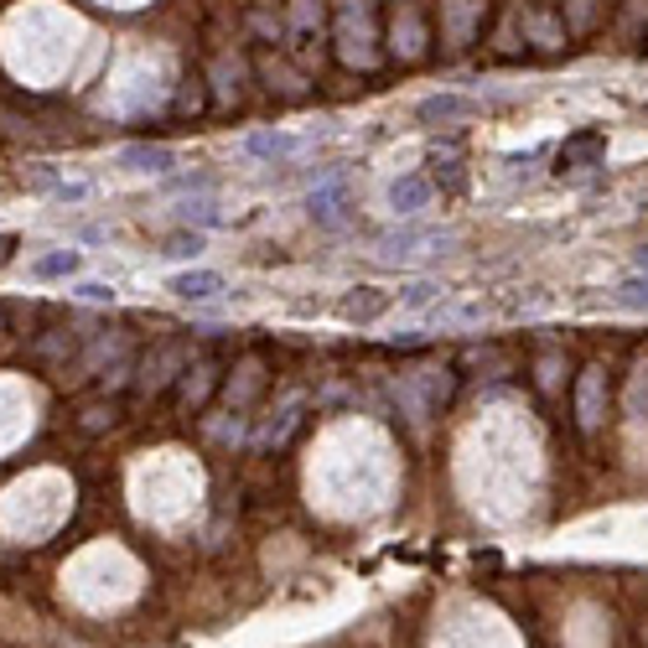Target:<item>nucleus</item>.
<instances>
[{
  "instance_id": "obj_1",
  "label": "nucleus",
  "mask_w": 648,
  "mask_h": 648,
  "mask_svg": "<svg viewBox=\"0 0 648 648\" xmlns=\"http://www.w3.org/2000/svg\"><path fill=\"white\" fill-rule=\"evenodd\" d=\"M187 364H192V353H187L182 343L151 347V353L140 358V369H136V390L145 394V399H156V394H166L171 384H177V379H182Z\"/></svg>"
},
{
  "instance_id": "obj_2",
  "label": "nucleus",
  "mask_w": 648,
  "mask_h": 648,
  "mask_svg": "<svg viewBox=\"0 0 648 648\" xmlns=\"http://www.w3.org/2000/svg\"><path fill=\"white\" fill-rule=\"evenodd\" d=\"M306 151V136L296 130H250V136H239V156L244 162H259V166H285L291 156H302Z\"/></svg>"
},
{
  "instance_id": "obj_3",
  "label": "nucleus",
  "mask_w": 648,
  "mask_h": 648,
  "mask_svg": "<svg viewBox=\"0 0 648 648\" xmlns=\"http://www.w3.org/2000/svg\"><path fill=\"white\" fill-rule=\"evenodd\" d=\"M425 244H457V233L452 229H431V224H420V218H399V229L379 233V255L384 259H405L416 255V250H425Z\"/></svg>"
},
{
  "instance_id": "obj_4",
  "label": "nucleus",
  "mask_w": 648,
  "mask_h": 648,
  "mask_svg": "<svg viewBox=\"0 0 648 648\" xmlns=\"http://www.w3.org/2000/svg\"><path fill=\"white\" fill-rule=\"evenodd\" d=\"M524 47H534V52H566L571 47V26H566L556 5L539 0V5L524 11Z\"/></svg>"
},
{
  "instance_id": "obj_5",
  "label": "nucleus",
  "mask_w": 648,
  "mask_h": 648,
  "mask_svg": "<svg viewBox=\"0 0 648 648\" xmlns=\"http://www.w3.org/2000/svg\"><path fill=\"white\" fill-rule=\"evenodd\" d=\"M353 203H347V182L343 177H322V182L306 192V218L317 224V229H343Z\"/></svg>"
},
{
  "instance_id": "obj_6",
  "label": "nucleus",
  "mask_w": 648,
  "mask_h": 648,
  "mask_svg": "<svg viewBox=\"0 0 648 648\" xmlns=\"http://www.w3.org/2000/svg\"><path fill=\"white\" fill-rule=\"evenodd\" d=\"M224 384V369L213 364V358H198V364H187V373L177 379V410L182 416H198V410H208L213 390Z\"/></svg>"
},
{
  "instance_id": "obj_7",
  "label": "nucleus",
  "mask_w": 648,
  "mask_h": 648,
  "mask_svg": "<svg viewBox=\"0 0 648 648\" xmlns=\"http://www.w3.org/2000/svg\"><path fill=\"white\" fill-rule=\"evenodd\" d=\"M399 302L394 291H384V285H347L343 302H338V317L353 327H373L379 317H390V306Z\"/></svg>"
},
{
  "instance_id": "obj_8",
  "label": "nucleus",
  "mask_w": 648,
  "mask_h": 648,
  "mask_svg": "<svg viewBox=\"0 0 648 648\" xmlns=\"http://www.w3.org/2000/svg\"><path fill=\"white\" fill-rule=\"evenodd\" d=\"M93 338V327H52V332H42L37 343H31V353L42 358L47 369H58V379L73 369V358H78V347Z\"/></svg>"
},
{
  "instance_id": "obj_9",
  "label": "nucleus",
  "mask_w": 648,
  "mask_h": 648,
  "mask_svg": "<svg viewBox=\"0 0 648 648\" xmlns=\"http://www.w3.org/2000/svg\"><path fill=\"white\" fill-rule=\"evenodd\" d=\"M607 420V369L602 364H586L576 373V425L581 431H597Z\"/></svg>"
},
{
  "instance_id": "obj_10",
  "label": "nucleus",
  "mask_w": 648,
  "mask_h": 648,
  "mask_svg": "<svg viewBox=\"0 0 648 648\" xmlns=\"http://www.w3.org/2000/svg\"><path fill=\"white\" fill-rule=\"evenodd\" d=\"M115 166L119 171H130V177H171L177 171V151L171 145H151V140H140V145H125L115 151Z\"/></svg>"
},
{
  "instance_id": "obj_11",
  "label": "nucleus",
  "mask_w": 648,
  "mask_h": 648,
  "mask_svg": "<svg viewBox=\"0 0 648 648\" xmlns=\"http://www.w3.org/2000/svg\"><path fill=\"white\" fill-rule=\"evenodd\" d=\"M483 11L487 0H446V11H441V42L452 47H467L478 31H483Z\"/></svg>"
},
{
  "instance_id": "obj_12",
  "label": "nucleus",
  "mask_w": 648,
  "mask_h": 648,
  "mask_svg": "<svg viewBox=\"0 0 648 648\" xmlns=\"http://www.w3.org/2000/svg\"><path fill=\"white\" fill-rule=\"evenodd\" d=\"M478 115V99L472 93H457V89H441V93H425L416 104V119L420 125H462V119Z\"/></svg>"
},
{
  "instance_id": "obj_13",
  "label": "nucleus",
  "mask_w": 648,
  "mask_h": 648,
  "mask_svg": "<svg viewBox=\"0 0 648 648\" xmlns=\"http://www.w3.org/2000/svg\"><path fill=\"white\" fill-rule=\"evenodd\" d=\"M166 291H171L177 302H187V306H208V302H218V296L229 291V280L218 276V270H203V265L192 270V265H187V270H177V276L166 280Z\"/></svg>"
},
{
  "instance_id": "obj_14",
  "label": "nucleus",
  "mask_w": 648,
  "mask_h": 648,
  "mask_svg": "<svg viewBox=\"0 0 648 648\" xmlns=\"http://www.w3.org/2000/svg\"><path fill=\"white\" fill-rule=\"evenodd\" d=\"M390 213L394 218H420V213L431 208V198H436V187H431V177L425 171H405V177H394L390 182Z\"/></svg>"
},
{
  "instance_id": "obj_15",
  "label": "nucleus",
  "mask_w": 648,
  "mask_h": 648,
  "mask_svg": "<svg viewBox=\"0 0 648 648\" xmlns=\"http://www.w3.org/2000/svg\"><path fill=\"white\" fill-rule=\"evenodd\" d=\"M177 218H182V229H224L229 224V213H224V203L213 198V192H192V198H182L177 203Z\"/></svg>"
},
{
  "instance_id": "obj_16",
  "label": "nucleus",
  "mask_w": 648,
  "mask_h": 648,
  "mask_svg": "<svg viewBox=\"0 0 648 648\" xmlns=\"http://www.w3.org/2000/svg\"><path fill=\"white\" fill-rule=\"evenodd\" d=\"M296 420H302V394H285V399H280V410L270 420H265V425H259L255 431V446L259 452H270V446H280V441L291 436V431H296Z\"/></svg>"
},
{
  "instance_id": "obj_17",
  "label": "nucleus",
  "mask_w": 648,
  "mask_h": 648,
  "mask_svg": "<svg viewBox=\"0 0 648 648\" xmlns=\"http://www.w3.org/2000/svg\"><path fill=\"white\" fill-rule=\"evenodd\" d=\"M390 37H394V52H399L405 63H416L420 52H425V26H420V16L410 11V5H399V11H394Z\"/></svg>"
},
{
  "instance_id": "obj_18",
  "label": "nucleus",
  "mask_w": 648,
  "mask_h": 648,
  "mask_svg": "<svg viewBox=\"0 0 648 648\" xmlns=\"http://www.w3.org/2000/svg\"><path fill=\"white\" fill-rule=\"evenodd\" d=\"M431 187H441L446 198L467 187V166H462V151L446 145V151H431Z\"/></svg>"
},
{
  "instance_id": "obj_19",
  "label": "nucleus",
  "mask_w": 648,
  "mask_h": 648,
  "mask_svg": "<svg viewBox=\"0 0 648 648\" xmlns=\"http://www.w3.org/2000/svg\"><path fill=\"white\" fill-rule=\"evenodd\" d=\"M78 270H84V250H52L31 259V280H78Z\"/></svg>"
},
{
  "instance_id": "obj_20",
  "label": "nucleus",
  "mask_w": 648,
  "mask_h": 648,
  "mask_svg": "<svg viewBox=\"0 0 648 648\" xmlns=\"http://www.w3.org/2000/svg\"><path fill=\"white\" fill-rule=\"evenodd\" d=\"M602 11H607V0H566V5H560L571 37H592V31L602 26Z\"/></svg>"
},
{
  "instance_id": "obj_21",
  "label": "nucleus",
  "mask_w": 648,
  "mask_h": 648,
  "mask_svg": "<svg viewBox=\"0 0 648 648\" xmlns=\"http://www.w3.org/2000/svg\"><path fill=\"white\" fill-rule=\"evenodd\" d=\"M618 42H648V0H618Z\"/></svg>"
},
{
  "instance_id": "obj_22",
  "label": "nucleus",
  "mask_w": 648,
  "mask_h": 648,
  "mask_svg": "<svg viewBox=\"0 0 648 648\" xmlns=\"http://www.w3.org/2000/svg\"><path fill=\"white\" fill-rule=\"evenodd\" d=\"M259 73H265L270 93H280V99H306V78H302V73H291L285 63H276V58H259Z\"/></svg>"
},
{
  "instance_id": "obj_23",
  "label": "nucleus",
  "mask_w": 648,
  "mask_h": 648,
  "mask_svg": "<svg viewBox=\"0 0 648 648\" xmlns=\"http://www.w3.org/2000/svg\"><path fill=\"white\" fill-rule=\"evenodd\" d=\"M410 384H416L420 394H425V410H436V405H446L452 399V369H416L410 373Z\"/></svg>"
},
{
  "instance_id": "obj_24",
  "label": "nucleus",
  "mask_w": 648,
  "mask_h": 648,
  "mask_svg": "<svg viewBox=\"0 0 648 648\" xmlns=\"http://www.w3.org/2000/svg\"><path fill=\"white\" fill-rule=\"evenodd\" d=\"M399 296V312H425V306H441L446 302V280H416V285H405V291H394Z\"/></svg>"
},
{
  "instance_id": "obj_25",
  "label": "nucleus",
  "mask_w": 648,
  "mask_h": 648,
  "mask_svg": "<svg viewBox=\"0 0 648 648\" xmlns=\"http://www.w3.org/2000/svg\"><path fill=\"white\" fill-rule=\"evenodd\" d=\"M534 384H539V394H560V390H566V353L545 347V353L534 358Z\"/></svg>"
},
{
  "instance_id": "obj_26",
  "label": "nucleus",
  "mask_w": 648,
  "mask_h": 648,
  "mask_svg": "<svg viewBox=\"0 0 648 648\" xmlns=\"http://www.w3.org/2000/svg\"><path fill=\"white\" fill-rule=\"evenodd\" d=\"M259 390H265V364H259V358H244V364H239V379L229 384V399L233 405H250Z\"/></svg>"
},
{
  "instance_id": "obj_27",
  "label": "nucleus",
  "mask_w": 648,
  "mask_h": 648,
  "mask_svg": "<svg viewBox=\"0 0 648 648\" xmlns=\"http://www.w3.org/2000/svg\"><path fill=\"white\" fill-rule=\"evenodd\" d=\"M203 250H208V233H203V229H177V233H171V239L162 244L166 259H198Z\"/></svg>"
},
{
  "instance_id": "obj_28",
  "label": "nucleus",
  "mask_w": 648,
  "mask_h": 648,
  "mask_svg": "<svg viewBox=\"0 0 648 648\" xmlns=\"http://www.w3.org/2000/svg\"><path fill=\"white\" fill-rule=\"evenodd\" d=\"M213 171H171V177H162V192L166 198H177V192H182V198H192V192H213Z\"/></svg>"
},
{
  "instance_id": "obj_29",
  "label": "nucleus",
  "mask_w": 648,
  "mask_h": 648,
  "mask_svg": "<svg viewBox=\"0 0 648 648\" xmlns=\"http://www.w3.org/2000/svg\"><path fill=\"white\" fill-rule=\"evenodd\" d=\"M618 306H623V312H648V276L644 270H633L627 280H618Z\"/></svg>"
},
{
  "instance_id": "obj_30",
  "label": "nucleus",
  "mask_w": 648,
  "mask_h": 648,
  "mask_svg": "<svg viewBox=\"0 0 648 648\" xmlns=\"http://www.w3.org/2000/svg\"><path fill=\"white\" fill-rule=\"evenodd\" d=\"M115 420H119L115 399H110V405H84V410H78V431H89V436H99V431H110Z\"/></svg>"
},
{
  "instance_id": "obj_31",
  "label": "nucleus",
  "mask_w": 648,
  "mask_h": 648,
  "mask_svg": "<svg viewBox=\"0 0 648 648\" xmlns=\"http://www.w3.org/2000/svg\"><path fill=\"white\" fill-rule=\"evenodd\" d=\"M73 296H78V302H89V306H115V285H110V280H73Z\"/></svg>"
},
{
  "instance_id": "obj_32",
  "label": "nucleus",
  "mask_w": 648,
  "mask_h": 648,
  "mask_svg": "<svg viewBox=\"0 0 648 648\" xmlns=\"http://www.w3.org/2000/svg\"><path fill=\"white\" fill-rule=\"evenodd\" d=\"M581 156L597 162V156H602V136H576L571 145H560V166H576Z\"/></svg>"
},
{
  "instance_id": "obj_33",
  "label": "nucleus",
  "mask_w": 648,
  "mask_h": 648,
  "mask_svg": "<svg viewBox=\"0 0 648 648\" xmlns=\"http://www.w3.org/2000/svg\"><path fill=\"white\" fill-rule=\"evenodd\" d=\"M89 198V182H58L52 187V203H84Z\"/></svg>"
},
{
  "instance_id": "obj_34",
  "label": "nucleus",
  "mask_w": 648,
  "mask_h": 648,
  "mask_svg": "<svg viewBox=\"0 0 648 648\" xmlns=\"http://www.w3.org/2000/svg\"><path fill=\"white\" fill-rule=\"evenodd\" d=\"M11 255H16V233H0V265H11Z\"/></svg>"
},
{
  "instance_id": "obj_35",
  "label": "nucleus",
  "mask_w": 648,
  "mask_h": 648,
  "mask_svg": "<svg viewBox=\"0 0 648 648\" xmlns=\"http://www.w3.org/2000/svg\"><path fill=\"white\" fill-rule=\"evenodd\" d=\"M633 265H638V270L648 276V244H638V250H633Z\"/></svg>"
},
{
  "instance_id": "obj_36",
  "label": "nucleus",
  "mask_w": 648,
  "mask_h": 648,
  "mask_svg": "<svg viewBox=\"0 0 648 648\" xmlns=\"http://www.w3.org/2000/svg\"><path fill=\"white\" fill-rule=\"evenodd\" d=\"M0 327H5V312H0Z\"/></svg>"
}]
</instances>
